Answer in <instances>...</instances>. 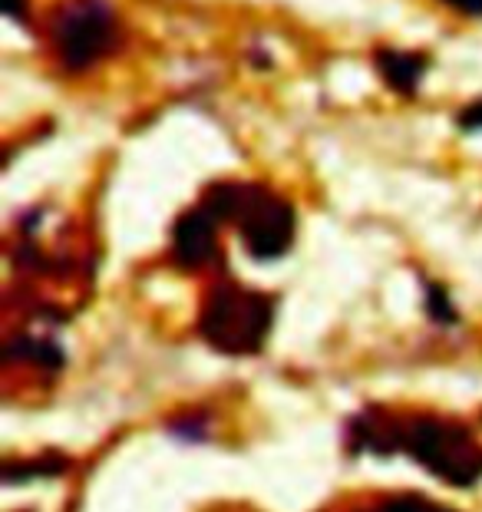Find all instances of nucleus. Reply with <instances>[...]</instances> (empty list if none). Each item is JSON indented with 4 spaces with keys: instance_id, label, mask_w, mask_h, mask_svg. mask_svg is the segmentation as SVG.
I'll list each match as a JSON object with an SVG mask.
<instances>
[{
    "instance_id": "1",
    "label": "nucleus",
    "mask_w": 482,
    "mask_h": 512,
    "mask_svg": "<svg viewBox=\"0 0 482 512\" xmlns=\"http://www.w3.org/2000/svg\"><path fill=\"white\" fill-rule=\"evenodd\" d=\"M123 47V20L113 0H63L50 20V50L57 67L83 76Z\"/></svg>"
},
{
    "instance_id": "2",
    "label": "nucleus",
    "mask_w": 482,
    "mask_h": 512,
    "mask_svg": "<svg viewBox=\"0 0 482 512\" xmlns=\"http://www.w3.org/2000/svg\"><path fill=\"white\" fill-rule=\"evenodd\" d=\"M222 219H238L241 242L255 258H278L294 238V209L261 185L225 182L205 195Z\"/></svg>"
},
{
    "instance_id": "3",
    "label": "nucleus",
    "mask_w": 482,
    "mask_h": 512,
    "mask_svg": "<svg viewBox=\"0 0 482 512\" xmlns=\"http://www.w3.org/2000/svg\"><path fill=\"white\" fill-rule=\"evenodd\" d=\"M218 209L212 202H202L199 209H192L189 215H182V222L175 225V258L182 265H202L215 255V225H218Z\"/></svg>"
},
{
    "instance_id": "4",
    "label": "nucleus",
    "mask_w": 482,
    "mask_h": 512,
    "mask_svg": "<svg viewBox=\"0 0 482 512\" xmlns=\"http://www.w3.org/2000/svg\"><path fill=\"white\" fill-rule=\"evenodd\" d=\"M374 70L390 93L413 100L420 93L423 76L430 73V57L420 50H400V47H380L374 53Z\"/></svg>"
},
{
    "instance_id": "5",
    "label": "nucleus",
    "mask_w": 482,
    "mask_h": 512,
    "mask_svg": "<svg viewBox=\"0 0 482 512\" xmlns=\"http://www.w3.org/2000/svg\"><path fill=\"white\" fill-rule=\"evenodd\" d=\"M456 126L463 133H482V100H473L456 113Z\"/></svg>"
},
{
    "instance_id": "6",
    "label": "nucleus",
    "mask_w": 482,
    "mask_h": 512,
    "mask_svg": "<svg viewBox=\"0 0 482 512\" xmlns=\"http://www.w3.org/2000/svg\"><path fill=\"white\" fill-rule=\"evenodd\" d=\"M446 7H453L463 17H482V0H443Z\"/></svg>"
},
{
    "instance_id": "7",
    "label": "nucleus",
    "mask_w": 482,
    "mask_h": 512,
    "mask_svg": "<svg viewBox=\"0 0 482 512\" xmlns=\"http://www.w3.org/2000/svg\"><path fill=\"white\" fill-rule=\"evenodd\" d=\"M4 7H7V17L10 20H17V24H27V14H24L27 0H4Z\"/></svg>"
}]
</instances>
